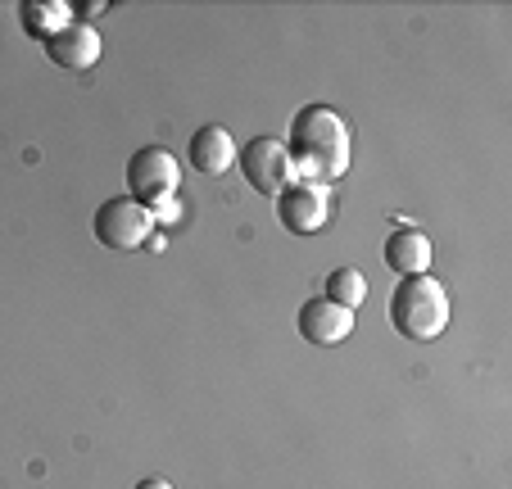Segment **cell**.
Segmentation results:
<instances>
[{
    "instance_id": "12",
    "label": "cell",
    "mask_w": 512,
    "mask_h": 489,
    "mask_svg": "<svg viewBox=\"0 0 512 489\" xmlns=\"http://www.w3.org/2000/svg\"><path fill=\"white\" fill-rule=\"evenodd\" d=\"M327 299L354 313V308L368 299V277H363L358 268H336V272L327 277Z\"/></svg>"
},
{
    "instance_id": "5",
    "label": "cell",
    "mask_w": 512,
    "mask_h": 489,
    "mask_svg": "<svg viewBox=\"0 0 512 489\" xmlns=\"http://www.w3.org/2000/svg\"><path fill=\"white\" fill-rule=\"evenodd\" d=\"M236 163H241L245 182H250L259 195H272V200H277L290 182H300V177H295V163H290L286 141H277V136H254L250 145L236 150Z\"/></svg>"
},
{
    "instance_id": "3",
    "label": "cell",
    "mask_w": 512,
    "mask_h": 489,
    "mask_svg": "<svg viewBox=\"0 0 512 489\" xmlns=\"http://www.w3.org/2000/svg\"><path fill=\"white\" fill-rule=\"evenodd\" d=\"M182 186V163H177L173 150L164 145H141V150L127 159V195L145 209H159L168 204Z\"/></svg>"
},
{
    "instance_id": "11",
    "label": "cell",
    "mask_w": 512,
    "mask_h": 489,
    "mask_svg": "<svg viewBox=\"0 0 512 489\" xmlns=\"http://www.w3.org/2000/svg\"><path fill=\"white\" fill-rule=\"evenodd\" d=\"M19 19H23V32L46 46L50 37H59L73 23V5H64V0H23Z\"/></svg>"
},
{
    "instance_id": "8",
    "label": "cell",
    "mask_w": 512,
    "mask_h": 489,
    "mask_svg": "<svg viewBox=\"0 0 512 489\" xmlns=\"http://www.w3.org/2000/svg\"><path fill=\"white\" fill-rule=\"evenodd\" d=\"M186 163H191L200 177H223L227 168H236V141L227 127L218 123H204L200 132L191 136V145H186Z\"/></svg>"
},
{
    "instance_id": "10",
    "label": "cell",
    "mask_w": 512,
    "mask_h": 489,
    "mask_svg": "<svg viewBox=\"0 0 512 489\" xmlns=\"http://www.w3.org/2000/svg\"><path fill=\"white\" fill-rule=\"evenodd\" d=\"M381 254H386V268L399 272V281L426 277V272H431V259H435L431 236L417 227H395V236H386V250Z\"/></svg>"
},
{
    "instance_id": "9",
    "label": "cell",
    "mask_w": 512,
    "mask_h": 489,
    "mask_svg": "<svg viewBox=\"0 0 512 489\" xmlns=\"http://www.w3.org/2000/svg\"><path fill=\"white\" fill-rule=\"evenodd\" d=\"M100 32L91 28V23H68L59 37H50L46 41V55L55 59L59 68H68V73H87V68H96V59H100Z\"/></svg>"
},
{
    "instance_id": "6",
    "label": "cell",
    "mask_w": 512,
    "mask_h": 489,
    "mask_svg": "<svg viewBox=\"0 0 512 489\" xmlns=\"http://www.w3.org/2000/svg\"><path fill=\"white\" fill-rule=\"evenodd\" d=\"M277 222L290 236H318L331 222V191L318 182H290L277 195Z\"/></svg>"
},
{
    "instance_id": "1",
    "label": "cell",
    "mask_w": 512,
    "mask_h": 489,
    "mask_svg": "<svg viewBox=\"0 0 512 489\" xmlns=\"http://www.w3.org/2000/svg\"><path fill=\"white\" fill-rule=\"evenodd\" d=\"M349 145L354 141H349L345 118L331 105H304L290 118L286 150L300 182H318V186L340 182L349 173Z\"/></svg>"
},
{
    "instance_id": "13",
    "label": "cell",
    "mask_w": 512,
    "mask_h": 489,
    "mask_svg": "<svg viewBox=\"0 0 512 489\" xmlns=\"http://www.w3.org/2000/svg\"><path fill=\"white\" fill-rule=\"evenodd\" d=\"M136 489H173V485H168L164 476H145V480H141V485H136Z\"/></svg>"
},
{
    "instance_id": "4",
    "label": "cell",
    "mask_w": 512,
    "mask_h": 489,
    "mask_svg": "<svg viewBox=\"0 0 512 489\" xmlns=\"http://www.w3.org/2000/svg\"><path fill=\"white\" fill-rule=\"evenodd\" d=\"M91 231H96V240L105 250L132 254V250H141V245H150V236H155V209L136 204L132 195H114V200H105L96 209Z\"/></svg>"
},
{
    "instance_id": "7",
    "label": "cell",
    "mask_w": 512,
    "mask_h": 489,
    "mask_svg": "<svg viewBox=\"0 0 512 489\" xmlns=\"http://www.w3.org/2000/svg\"><path fill=\"white\" fill-rule=\"evenodd\" d=\"M295 331H300L309 345H318V349L345 345V340L354 336V313L340 308V304H331V299L322 295V299L300 304V313H295Z\"/></svg>"
},
{
    "instance_id": "2",
    "label": "cell",
    "mask_w": 512,
    "mask_h": 489,
    "mask_svg": "<svg viewBox=\"0 0 512 489\" xmlns=\"http://www.w3.org/2000/svg\"><path fill=\"white\" fill-rule=\"evenodd\" d=\"M390 326L413 345L440 340L449 326V290L435 277H404L390 295Z\"/></svg>"
}]
</instances>
